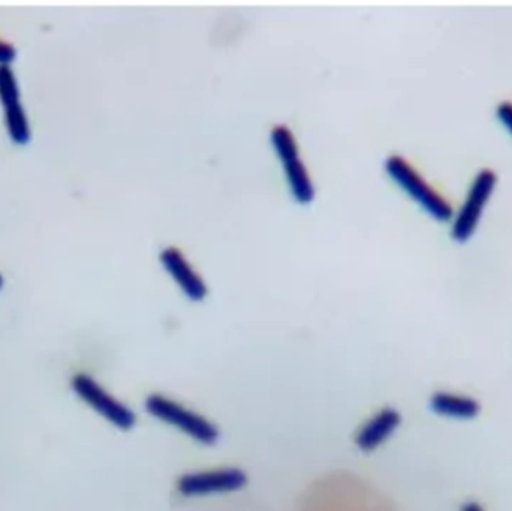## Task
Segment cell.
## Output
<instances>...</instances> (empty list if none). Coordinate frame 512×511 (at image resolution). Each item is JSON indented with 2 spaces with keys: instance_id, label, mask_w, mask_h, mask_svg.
Wrapping results in <instances>:
<instances>
[{
  "instance_id": "6da1fadb",
  "label": "cell",
  "mask_w": 512,
  "mask_h": 511,
  "mask_svg": "<svg viewBox=\"0 0 512 511\" xmlns=\"http://www.w3.org/2000/svg\"><path fill=\"white\" fill-rule=\"evenodd\" d=\"M385 171L436 221L445 222L453 218L454 210L451 201L432 183L427 182L426 177L408 159L400 155H391L385 161Z\"/></svg>"
},
{
  "instance_id": "7a4b0ae2",
  "label": "cell",
  "mask_w": 512,
  "mask_h": 511,
  "mask_svg": "<svg viewBox=\"0 0 512 511\" xmlns=\"http://www.w3.org/2000/svg\"><path fill=\"white\" fill-rule=\"evenodd\" d=\"M146 410L150 416L159 422L177 429L188 435L191 440L204 446H212L218 441L219 431L215 423L201 416L197 411L179 404L173 399L162 395H152L147 398Z\"/></svg>"
},
{
  "instance_id": "3957f363",
  "label": "cell",
  "mask_w": 512,
  "mask_h": 511,
  "mask_svg": "<svg viewBox=\"0 0 512 511\" xmlns=\"http://www.w3.org/2000/svg\"><path fill=\"white\" fill-rule=\"evenodd\" d=\"M271 143L280 161L283 162L286 180L295 200L301 204L310 203L315 198V186L307 173L306 165L298 153L297 140L286 125H276L271 129Z\"/></svg>"
},
{
  "instance_id": "277c9868",
  "label": "cell",
  "mask_w": 512,
  "mask_h": 511,
  "mask_svg": "<svg viewBox=\"0 0 512 511\" xmlns=\"http://www.w3.org/2000/svg\"><path fill=\"white\" fill-rule=\"evenodd\" d=\"M72 390L75 395L89 405L93 411L104 417L107 422L122 431L132 429L137 423L134 411L128 405L120 402L119 399L114 398L111 393H108L95 378L86 374L75 375L72 380Z\"/></svg>"
},
{
  "instance_id": "5b68a950",
  "label": "cell",
  "mask_w": 512,
  "mask_h": 511,
  "mask_svg": "<svg viewBox=\"0 0 512 511\" xmlns=\"http://www.w3.org/2000/svg\"><path fill=\"white\" fill-rule=\"evenodd\" d=\"M496 185H498V174L492 168H483L472 180L468 197L460 207L453 225V237L457 242H466L474 236L487 201L492 197Z\"/></svg>"
},
{
  "instance_id": "8992f818",
  "label": "cell",
  "mask_w": 512,
  "mask_h": 511,
  "mask_svg": "<svg viewBox=\"0 0 512 511\" xmlns=\"http://www.w3.org/2000/svg\"><path fill=\"white\" fill-rule=\"evenodd\" d=\"M248 485V476L239 468H215L185 474L177 482V491L188 498L210 497L242 491Z\"/></svg>"
},
{
  "instance_id": "52a82bcc",
  "label": "cell",
  "mask_w": 512,
  "mask_h": 511,
  "mask_svg": "<svg viewBox=\"0 0 512 511\" xmlns=\"http://www.w3.org/2000/svg\"><path fill=\"white\" fill-rule=\"evenodd\" d=\"M161 260L167 272L176 279L177 284L189 299L200 302L207 296L206 282L179 248L168 246L162 251Z\"/></svg>"
},
{
  "instance_id": "ba28073f",
  "label": "cell",
  "mask_w": 512,
  "mask_h": 511,
  "mask_svg": "<svg viewBox=\"0 0 512 511\" xmlns=\"http://www.w3.org/2000/svg\"><path fill=\"white\" fill-rule=\"evenodd\" d=\"M400 425H402V416L399 411L394 408H384L361 426L355 437V444L361 452H373L387 443Z\"/></svg>"
},
{
  "instance_id": "9c48e42d",
  "label": "cell",
  "mask_w": 512,
  "mask_h": 511,
  "mask_svg": "<svg viewBox=\"0 0 512 511\" xmlns=\"http://www.w3.org/2000/svg\"><path fill=\"white\" fill-rule=\"evenodd\" d=\"M433 413L453 420H472L481 413L477 399L459 393L439 392L430 401Z\"/></svg>"
},
{
  "instance_id": "30bf717a",
  "label": "cell",
  "mask_w": 512,
  "mask_h": 511,
  "mask_svg": "<svg viewBox=\"0 0 512 511\" xmlns=\"http://www.w3.org/2000/svg\"><path fill=\"white\" fill-rule=\"evenodd\" d=\"M3 108H5V125L11 140L17 144L29 143L32 138V129H30L23 104L17 102V104L6 105Z\"/></svg>"
},
{
  "instance_id": "8fae6325",
  "label": "cell",
  "mask_w": 512,
  "mask_h": 511,
  "mask_svg": "<svg viewBox=\"0 0 512 511\" xmlns=\"http://www.w3.org/2000/svg\"><path fill=\"white\" fill-rule=\"evenodd\" d=\"M21 92L18 86L17 77L11 65H0V102L3 107L6 105L17 104L20 101Z\"/></svg>"
},
{
  "instance_id": "7c38bea8",
  "label": "cell",
  "mask_w": 512,
  "mask_h": 511,
  "mask_svg": "<svg viewBox=\"0 0 512 511\" xmlns=\"http://www.w3.org/2000/svg\"><path fill=\"white\" fill-rule=\"evenodd\" d=\"M496 116L499 122L508 129L512 135V101H504L496 107Z\"/></svg>"
},
{
  "instance_id": "4fadbf2b",
  "label": "cell",
  "mask_w": 512,
  "mask_h": 511,
  "mask_svg": "<svg viewBox=\"0 0 512 511\" xmlns=\"http://www.w3.org/2000/svg\"><path fill=\"white\" fill-rule=\"evenodd\" d=\"M17 56V50L11 42L0 39V65H9Z\"/></svg>"
},
{
  "instance_id": "5bb4252c",
  "label": "cell",
  "mask_w": 512,
  "mask_h": 511,
  "mask_svg": "<svg viewBox=\"0 0 512 511\" xmlns=\"http://www.w3.org/2000/svg\"><path fill=\"white\" fill-rule=\"evenodd\" d=\"M460 511H484V509L481 504L475 503V501H471V503L463 504Z\"/></svg>"
},
{
  "instance_id": "9a60e30c",
  "label": "cell",
  "mask_w": 512,
  "mask_h": 511,
  "mask_svg": "<svg viewBox=\"0 0 512 511\" xmlns=\"http://www.w3.org/2000/svg\"><path fill=\"white\" fill-rule=\"evenodd\" d=\"M3 282H5V281H3V275H2V273H0V288L3 287Z\"/></svg>"
}]
</instances>
